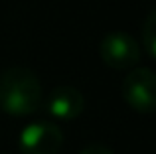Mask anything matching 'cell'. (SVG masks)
I'll return each mask as SVG.
<instances>
[{"mask_svg": "<svg viewBox=\"0 0 156 154\" xmlns=\"http://www.w3.org/2000/svg\"><path fill=\"white\" fill-rule=\"evenodd\" d=\"M122 99L136 113H150L156 109V75L148 67H134L122 81Z\"/></svg>", "mask_w": 156, "mask_h": 154, "instance_id": "7a4b0ae2", "label": "cell"}, {"mask_svg": "<svg viewBox=\"0 0 156 154\" xmlns=\"http://www.w3.org/2000/svg\"><path fill=\"white\" fill-rule=\"evenodd\" d=\"M99 51L103 61L113 69H129V67L136 65V61L140 59L138 42L134 40V36L122 30L105 34V38L101 40Z\"/></svg>", "mask_w": 156, "mask_h": 154, "instance_id": "277c9868", "label": "cell"}, {"mask_svg": "<svg viewBox=\"0 0 156 154\" xmlns=\"http://www.w3.org/2000/svg\"><path fill=\"white\" fill-rule=\"evenodd\" d=\"M42 99V83L32 69L14 65L0 73V111L6 115H32L40 109Z\"/></svg>", "mask_w": 156, "mask_h": 154, "instance_id": "6da1fadb", "label": "cell"}, {"mask_svg": "<svg viewBox=\"0 0 156 154\" xmlns=\"http://www.w3.org/2000/svg\"><path fill=\"white\" fill-rule=\"evenodd\" d=\"M81 154H115L111 148L103 146V144H89V146H85Z\"/></svg>", "mask_w": 156, "mask_h": 154, "instance_id": "52a82bcc", "label": "cell"}, {"mask_svg": "<svg viewBox=\"0 0 156 154\" xmlns=\"http://www.w3.org/2000/svg\"><path fill=\"white\" fill-rule=\"evenodd\" d=\"M63 144V132L55 123L36 121L22 128L18 146L22 154H57Z\"/></svg>", "mask_w": 156, "mask_h": 154, "instance_id": "3957f363", "label": "cell"}, {"mask_svg": "<svg viewBox=\"0 0 156 154\" xmlns=\"http://www.w3.org/2000/svg\"><path fill=\"white\" fill-rule=\"evenodd\" d=\"M140 42L150 59L156 58V10H150L140 28Z\"/></svg>", "mask_w": 156, "mask_h": 154, "instance_id": "8992f818", "label": "cell"}, {"mask_svg": "<svg viewBox=\"0 0 156 154\" xmlns=\"http://www.w3.org/2000/svg\"><path fill=\"white\" fill-rule=\"evenodd\" d=\"M48 115L57 121H73L83 113L85 109V97L73 85H59L44 101Z\"/></svg>", "mask_w": 156, "mask_h": 154, "instance_id": "5b68a950", "label": "cell"}]
</instances>
